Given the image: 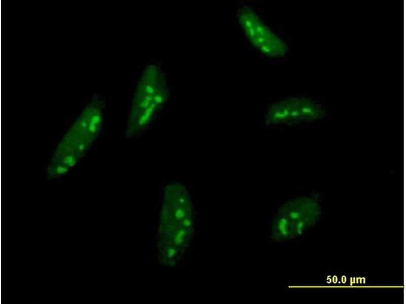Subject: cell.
<instances>
[{"instance_id": "2", "label": "cell", "mask_w": 406, "mask_h": 304, "mask_svg": "<svg viewBox=\"0 0 406 304\" xmlns=\"http://www.w3.org/2000/svg\"><path fill=\"white\" fill-rule=\"evenodd\" d=\"M105 102L94 96L57 145L47 167L48 180L66 175L82 159L103 129Z\"/></svg>"}, {"instance_id": "3", "label": "cell", "mask_w": 406, "mask_h": 304, "mask_svg": "<svg viewBox=\"0 0 406 304\" xmlns=\"http://www.w3.org/2000/svg\"><path fill=\"white\" fill-rule=\"evenodd\" d=\"M169 96L162 70L150 64L143 71L134 92L125 135L133 138L144 131L166 102Z\"/></svg>"}, {"instance_id": "5", "label": "cell", "mask_w": 406, "mask_h": 304, "mask_svg": "<svg viewBox=\"0 0 406 304\" xmlns=\"http://www.w3.org/2000/svg\"><path fill=\"white\" fill-rule=\"evenodd\" d=\"M239 24L247 39L259 52L273 58L285 56L289 48L250 7H241L238 12Z\"/></svg>"}, {"instance_id": "6", "label": "cell", "mask_w": 406, "mask_h": 304, "mask_svg": "<svg viewBox=\"0 0 406 304\" xmlns=\"http://www.w3.org/2000/svg\"><path fill=\"white\" fill-rule=\"evenodd\" d=\"M326 113L324 106L318 102L305 97H294L270 105L265 119L271 124H292L321 119Z\"/></svg>"}, {"instance_id": "1", "label": "cell", "mask_w": 406, "mask_h": 304, "mask_svg": "<svg viewBox=\"0 0 406 304\" xmlns=\"http://www.w3.org/2000/svg\"><path fill=\"white\" fill-rule=\"evenodd\" d=\"M194 230V208L185 186L170 183L164 191L158 231L159 257L163 264L173 267L179 262Z\"/></svg>"}, {"instance_id": "4", "label": "cell", "mask_w": 406, "mask_h": 304, "mask_svg": "<svg viewBox=\"0 0 406 304\" xmlns=\"http://www.w3.org/2000/svg\"><path fill=\"white\" fill-rule=\"evenodd\" d=\"M321 214L314 198L301 197L289 200L279 208L270 227V237L277 242L295 239L314 226Z\"/></svg>"}]
</instances>
